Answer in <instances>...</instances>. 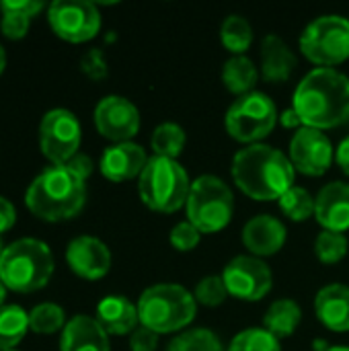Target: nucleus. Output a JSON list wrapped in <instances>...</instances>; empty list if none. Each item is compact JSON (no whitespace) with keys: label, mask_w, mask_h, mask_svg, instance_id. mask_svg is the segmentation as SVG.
<instances>
[{"label":"nucleus","mask_w":349,"mask_h":351,"mask_svg":"<svg viewBox=\"0 0 349 351\" xmlns=\"http://www.w3.org/2000/svg\"><path fill=\"white\" fill-rule=\"evenodd\" d=\"M292 109L304 128H339L349 119V78L335 68L309 72L294 90Z\"/></svg>","instance_id":"1"},{"label":"nucleus","mask_w":349,"mask_h":351,"mask_svg":"<svg viewBox=\"0 0 349 351\" xmlns=\"http://www.w3.org/2000/svg\"><path fill=\"white\" fill-rule=\"evenodd\" d=\"M230 173L245 195L257 202H272L294 187L296 171L282 150L267 144H251L234 154Z\"/></svg>","instance_id":"2"},{"label":"nucleus","mask_w":349,"mask_h":351,"mask_svg":"<svg viewBox=\"0 0 349 351\" xmlns=\"http://www.w3.org/2000/svg\"><path fill=\"white\" fill-rule=\"evenodd\" d=\"M86 202V185L66 165H51L35 177L27 189L29 212L47 222L70 220L80 214Z\"/></svg>","instance_id":"3"},{"label":"nucleus","mask_w":349,"mask_h":351,"mask_svg":"<svg viewBox=\"0 0 349 351\" xmlns=\"http://www.w3.org/2000/svg\"><path fill=\"white\" fill-rule=\"evenodd\" d=\"M136 306L140 325L158 335L183 331L193 323L197 311L193 294L179 284H156L146 288Z\"/></svg>","instance_id":"4"},{"label":"nucleus","mask_w":349,"mask_h":351,"mask_svg":"<svg viewBox=\"0 0 349 351\" xmlns=\"http://www.w3.org/2000/svg\"><path fill=\"white\" fill-rule=\"evenodd\" d=\"M53 274V255L37 239H21L4 249L0 259V282L12 292L41 290Z\"/></svg>","instance_id":"5"},{"label":"nucleus","mask_w":349,"mask_h":351,"mask_svg":"<svg viewBox=\"0 0 349 351\" xmlns=\"http://www.w3.org/2000/svg\"><path fill=\"white\" fill-rule=\"evenodd\" d=\"M138 191L146 208L152 212L173 214L187 204L191 181L183 165L177 160L152 156L140 175Z\"/></svg>","instance_id":"6"},{"label":"nucleus","mask_w":349,"mask_h":351,"mask_svg":"<svg viewBox=\"0 0 349 351\" xmlns=\"http://www.w3.org/2000/svg\"><path fill=\"white\" fill-rule=\"evenodd\" d=\"M187 218L202 234L224 230L234 214L232 189L216 175H202L191 183L187 197Z\"/></svg>","instance_id":"7"},{"label":"nucleus","mask_w":349,"mask_h":351,"mask_svg":"<svg viewBox=\"0 0 349 351\" xmlns=\"http://www.w3.org/2000/svg\"><path fill=\"white\" fill-rule=\"evenodd\" d=\"M280 115L276 103L263 93H249L239 97L226 111L224 125L232 140L243 144H259L269 136L278 123Z\"/></svg>","instance_id":"8"},{"label":"nucleus","mask_w":349,"mask_h":351,"mask_svg":"<svg viewBox=\"0 0 349 351\" xmlns=\"http://www.w3.org/2000/svg\"><path fill=\"white\" fill-rule=\"evenodd\" d=\"M304 58L321 68H333L349 58V19L325 14L315 19L300 37Z\"/></svg>","instance_id":"9"},{"label":"nucleus","mask_w":349,"mask_h":351,"mask_svg":"<svg viewBox=\"0 0 349 351\" xmlns=\"http://www.w3.org/2000/svg\"><path fill=\"white\" fill-rule=\"evenodd\" d=\"M80 121L68 109H51L39 123V148L53 165H66L78 154Z\"/></svg>","instance_id":"10"},{"label":"nucleus","mask_w":349,"mask_h":351,"mask_svg":"<svg viewBox=\"0 0 349 351\" xmlns=\"http://www.w3.org/2000/svg\"><path fill=\"white\" fill-rule=\"evenodd\" d=\"M47 19L58 37L70 43H84L101 29V14L86 0H56L47 8Z\"/></svg>","instance_id":"11"},{"label":"nucleus","mask_w":349,"mask_h":351,"mask_svg":"<svg viewBox=\"0 0 349 351\" xmlns=\"http://www.w3.org/2000/svg\"><path fill=\"white\" fill-rule=\"evenodd\" d=\"M222 280L228 294L245 302H257L265 298L274 286L269 265L253 255H239L230 259L222 271Z\"/></svg>","instance_id":"12"},{"label":"nucleus","mask_w":349,"mask_h":351,"mask_svg":"<svg viewBox=\"0 0 349 351\" xmlns=\"http://www.w3.org/2000/svg\"><path fill=\"white\" fill-rule=\"evenodd\" d=\"M288 158L294 171L309 177H321L331 169L335 152L325 132L315 128H300L292 136Z\"/></svg>","instance_id":"13"},{"label":"nucleus","mask_w":349,"mask_h":351,"mask_svg":"<svg viewBox=\"0 0 349 351\" xmlns=\"http://www.w3.org/2000/svg\"><path fill=\"white\" fill-rule=\"evenodd\" d=\"M95 125L103 138L115 144L130 142L140 130V111L130 99L109 95L95 109Z\"/></svg>","instance_id":"14"},{"label":"nucleus","mask_w":349,"mask_h":351,"mask_svg":"<svg viewBox=\"0 0 349 351\" xmlns=\"http://www.w3.org/2000/svg\"><path fill=\"white\" fill-rule=\"evenodd\" d=\"M70 269L82 280H101L111 269V253L107 245L95 237H78L66 249Z\"/></svg>","instance_id":"15"},{"label":"nucleus","mask_w":349,"mask_h":351,"mask_svg":"<svg viewBox=\"0 0 349 351\" xmlns=\"http://www.w3.org/2000/svg\"><path fill=\"white\" fill-rule=\"evenodd\" d=\"M288 232L282 220L269 216V214H259L251 218L245 228H243V245L253 257H272L280 253L286 245Z\"/></svg>","instance_id":"16"},{"label":"nucleus","mask_w":349,"mask_h":351,"mask_svg":"<svg viewBox=\"0 0 349 351\" xmlns=\"http://www.w3.org/2000/svg\"><path fill=\"white\" fill-rule=\"evenodd\" d=\"M148 162L146 150L134 142H121L109 146L101 156V173L113 183H123L134 177H140Z\"/></svg>","instance_id":"17"},{"label":"nucleus","mask_w":349,"mask_h":351,"mask_svg":"<svg viewBox=\"0 0 349 351\" xmlns=\"http://www.w3.org/2000/svg\"><path fill=\"white\" fill-rule=\"evenodd\" d=\"M315 218L325 230H349V183L335 181L319 191L315 197Z\"/></svg>","instance_id":"18"},{"label":"nucleus","mask_w":349,"mask_h":351,"mask_svg":"<svg viewBox=\"0 0 349 351\" xmlns=\"http://www.w3.org/2000/svg\"><path fill=\"white\" fill-rule=\"evenodd\" d=\"M62 351H111L109 335L97 323V319L86 315H76L70 319L62 331Z\"/></svg>","instance_id":"19"},{"label":"nucleus","mask_w":349,"mask_h":351,"mask_svg":"<svg viewBox=\"0 0 349 351\" xmlns=\"http://www.w3.org/2000/svg\"><path fill=\"white\" fill-rule=\"evenodd\" d=\"M315 313L327 329H331L335 333H348L349 286L329 284V286L321 288L315 298Z\"/></svg>","instance_id":"20"},{"label":"nucleus","mask_w":349,"mask_h":351,"mask_svg":"<svg viewBox=\"0 0 349 351\" xmlns=\"http://www.w3.org/2000/svg\"><path fill=\"white\" fill-rule=\"evenodd\" d=\"M296 64V53L282 37H278L276 33L265 35L261 43V76L267 82H288L292 78Z\"/></svg>","instance_id":"21"},{"label":"nucleus","mask_w":349,"mask_h":351,"mask_svg":"<svg viewBox=\"0 0 349 351\" xmlns=\"http://www.w3.org/2000/svg\"><path fill=\"white\" fill-rule=\"evenodd\" d=\"M97 323L107 335H132L140 327L138 306L125 296H107L97 304Z\"/></svg>","instance_id":"22"},{"label":"nucleus","mask_w":349,"mask_h":351,"mask_svg":"<svg viewBox=\"0 0 349 351\" xmlns=\"http://www.w3.org/2000/svg\"><path fill=\"white\" fill-rule=\"evenodd\" d=\"M300 321H302L300 306L290 298H280L272 302V306L267 308L263 317V329H267L278 339H286L296 333Z\"/></svg>","instance_id":"23"},{"label":"nucleus","mask_w":349,"mask_h":351,"mask_svg":"<svg viewBox=\"0 0 349 351\" xmlns=\"http://www.w3.org/2000/svg\"><path fill=\"white\" fill-rule=\"evenodd\" d=\"M257 80H259L257 66L247 56H232L222 68V82L226 90L232 95L243 97L253 93Z\"/></svg>","instance_id":"24"},{"label":"nucleus","mask_w":349,"mask_h":351,"mask_svg":"<svg viewBox=\"0 0 349 351\" xmlns=\"http://www.w3.org/2000/svg\"><path fill=\"white\" fill-rule=\"evenodd\" d=\"M29 331V315L16 306L6 304L0 308V351H12Z\"/></svg>","instance_id":"25"},{"label":"nucleus","mask_w":349,"mask_h":351,"mask_svg":"<svg viewBox=\"0 0 349 351\" xmlns=\"http://www.w3.org/2000/svg\"><path fill=\"white\" fill-rule=\"evenodd\" d=\"M185 142H187L185 130L179 123L167 121L156 125V130L152 132L150 146L154 150V156L177 160V156L185 150Z\"/></svg>","instance_id":"26"},{"label":"nucleus","mask_w":349,"mask_h":351,"mask_svg":"<svg viewBox=\"0 0 349 351\" xmlns=\"http://www.w3.org/2000/svg\"><path fill=\"white\" fill-rule=\"evenodd\" d=\"M220 39H222V45L234 53V56H243L251 43H253V27L251 23L241 16V14H230L226 16V21L222 23V29H220Z\"/></svg>","instance_id":"27"},{"label":"nucleus","mask_w":349,"mask_h":351,"mask_svg":"<svg viewBox=\"0 0 349 351\" xmlns=\"http://www.w3.org/2000/svg\"><path fill=\"white\" fill-rule=\"evenodd\" d=\"M278 202L284 216L292 222H304L315 216V197L304 187H290Z\"/></svg>","instance_id":"28"},{"label":"nucleus","mask_w":349,"mask_h":351,"mask_svg":"<svg viewBox=\"0 0 349 351\" xmlns=\"http://www.w3.org/2000/svg\"><path fill=\"white\" fill-rule=\"evenodd\" d=\"M64 327H66V317L58 304L43 302V304H37L29 313V329L33 333L51 335V333H58L60 329L64 331Z\"/></svg>","instance_id":"29"},{"label":"nucleus","mask_w":349,"mask_h":351,"mask_svg":"<svg viewBox=\"0 0 349 351\" xmlns=\"http://www.w3.org/2000/svg\"><path fill=\"white\" fill-rule=\"evenodd\" d=\"M167 351H224V348L210 329H189L179 333Z\"/></svg>","instance_id":"30"},{"label":"nucleus","mask_w":349,"mask_h":351,"mask_svg":"<svg viewBox=\"0 0 349 351\" xmlns=\"http://www.w3.org/2000/svg\"><path fill=\"white\" fill-rule=\"evenodd\" d=\"M349 241L344 232H331V230H321L317 241H315V253L321 263L325 265H335L348 255Z\"/></svg>","instance_id":"31"},{"label":"nucleus","mask_w":349,"mask_h":351,"mask_svg":"<svg viewBox=\"0 0 349 351\" xmlns=\"http://www.w3.org/2000/svg\"><path fill=\"white\" fill-rule=\"evenodd\" d=\"M228 351H282L280 339L267 329L251 327L241 331L228 346Z\"/></svg>","instance_id":"32"},{"label":"nucleus","mask_w":349,"mask_h":351,"mask_svg":"<svg viewBox=\"0 0 349 351\" xmlns=\"http://www.w3.org/2000/svg\"><path fill=\"white\" fill-rule=\"evenodd\" d=\"M228 290H226V284L222 280V276H206L204 280H200V284L195 286L193 290V298L197 304H204V306H220L226 298H228Z\"/></svg>","instance_id":"33"},{"label":"nucleus","mask_w":349,"mask_h":351,"mask_svg":"<svg viewBox=\"0 0 349 351\" xmlns=\"http://www.w3.org/2000/svg\"><path fill=\"white\" fill-rule=\"evenodd\" d=\"M171 245L181 251V253H187V251H193L200 241H202V232L187 220V222H179L173 230H171V237H169Z\"/></svg>","instance_id":"34"},{"label":"nucleus","mask_w":349,"mask_h":351,"mask_svg":"<svg viewBox=\"0 0 349 351\" xmlns=\"http://www.w3.org/2000/svg\"><path fill=\"white\" fill-rule=\"evenodd\" d=\"M29 25H31V16L21 14V12L2 10L0 29H2L4 37H8V39H23L29 33Z\"/></svg>","instance_id":"35"},{"label":"nucleus","mask_w":349,"mask_h":351,"mask_svg":"<svg viewBox=\"0 0 349 351\" xmlns=\"http://www.w3.org/2000/svg\"><path fill=\"white\" fill-rule=\"evenodd\" d=\"M80 68L91 80H103L109 74L107 60H105L101 49H88L80 60Z\"/></svg>","instance_id":"36"},{"label":"nucleus","mask_w":349,"mask_h":351,"mask_svg":"<svg viewBox=\"0 0 349 351\" xmlns=\"http://www.w3.org/2000/svg\"><path fill=\"white\" fill-rule=\"evenodd\" d=\"M158 333L146 329V327H138L132 335H130V351H156L158 348Z\"/></svg>","instance_id":"37"},{"label":"nucleus","mask_w":349,"mask_h":351,"mask_svg":"<svg viewBox=\"0 0 349 351\" xmlns=\"http://www.w3.org/2000/svg\"><path fill=\"white\" fill-rule=\"evenodd\" d=\"M0 10L21 12V14H27V16H35L37 12L43 10V2H39V0H4L0 4Z\"/></svg>","instance_id":"38"},{"label":"nucleus","mask_w":349,"mask_h":351,"mask_svg":"<svg viewBox=\"0 0 349 351\" xmlns=\"http://www.w3.org/2000/svg\"><path fill=\"white\" fill-rule=\"evenodd\" d=\"M66 167H68L76 177H80L82 181H86V179L91 177V173H93V160H91L86 154H76L74 158H70V160L66 162Z\"/></svg>","instance_id":"39"},{"label":"nucleus","mask_w":349,"mask_h":351,"mask_svg":"<svg viewBox=\"0 0 349 351\" xmlns=\"http://www.w3.org/2000/svg\"><path fill=\"white\" fill-rule=\"evenodd\" d=\"M14 220H16L14 206H12L8 199H4V197L0 195V234L6 232V230H10L12 224H14Z\"/></svg>","instance_id":"40"},{"label":"nucleus","mask_w":349,"mask_h":351,"mask_svg":"<svg viewBox=\"0 0 349 351\" xmlns=\"http://www.w3.org/2000/svg\"><path fill=\"white\" fill-rule=\"evenodd\" d=\"M335 160H337L339 169L349 177V136L346 140H341V144L335 152Z\"/></svg>","instance_id":"41"},{"label":"nucleus","mask_w":349,"mask_h":351,"mask_svg":"<svg viewBox=\"0 0 349 351\" xmlns=\"http://www.w3.org/2000/svg\"><path fill=\"white\" fill-rule=\"evenodd\" d=\"M280 121H282V125L284 128H288V130H300L298 125H302V121H300V117H298V113L290 107V109H286L282 115H280ZM304 128V125H302Z\"/></svg>","instance_id":"42"},{"label":"nucleus","mask_w":349,"mask_h":351,"mask_svg":"<svg viewBox=\"0 0 349 351\" xmlns=\"http://www.w3.org/2000/svg\"><path fill=\"white\" fill-rule=\"evenodd\" d=\"M4 66H6V53H4V47L0 45V74H2Z\"/></svg>","instance_id":"43"},{"label":"nucleus","mask_w":349,"mask_h":351,"mask_svg":"<svg viewBox=\"0 0 349 351\" xmlns=\"http://www.w3.org/2000/svg\"><path fill=\"white\" fill-rule=\"evenodd\" d=\"M4 296H6V286L0 282V308L4 306V304H2V302H4Z\"/></svg>","instance_id":"44"},{"label":"nucleus","mask_w":349,"mask_h":351,"mask_svg":"<svg viewBox=\"0 0 349 351\" xmlns=\"http://www.w3.org/2000/svg\"><path fill=\"white\" fill-rule=\"evenodd\" d=\"M325 351H349L348 346H337V348H327Z\"/></svg>","instance_id":"45"},{"label":"nucleus","mask_w":349,"mask_h":351,"mask_svg":"<svg viewBox=\"0 0 349 351\" xmlns=\"http://www.w3.org/2000/svg\"><path fill=\"white\" fill-rule=\"evenodd\" d=\"M2 253H4V247H2V241H0V259H2Z\"/></svg>","instance_id":"46"},{"label":"nucleus","mask_w":349,"mask_h":351,"mask_svg":"<svg viewBox=\"0 0 349 351\" xmlns=\"http://www.w3.org/2000/svg\"><path fill=\"white\" fill-rule=\"evenodd\" d=\"M12 351H14V350H12Z\"/></svg>","instance_id":"47"}]
</instances>
